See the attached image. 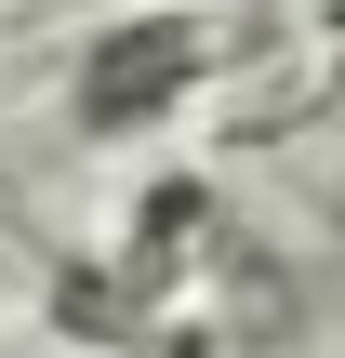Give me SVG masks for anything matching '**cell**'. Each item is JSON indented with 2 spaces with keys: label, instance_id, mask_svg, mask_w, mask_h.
<instances>
[{
  "label": "cell",
  "instance_id": "2",
  "mask_svg": "<svg viewBox=\"0 0 345 358\" xmlns=\"http://www.w3.org/2000/svg\"><path fill=\"white\" fill-rule=\"evenodd\" d=\"M199 239H213V186H199V173H160V186L133 199V239H120V292H133V306H160V292L199 266Z\"/></svg>",
  "mask_w": 345,
  "mask_h": 358
},
{
  "label": "cell",
  "instance_id": "4",
  "mask_svg": "<svg viewBox=\"0 0 345 358\" xmlns=\"http://www.w3.org/2000/svg\"><path fill=\"white\" fill-rule=\"evenodd\" d=\"M133 358H226V332H213V319H146Z\"/></svg>",
  "mask_w": 345,
  "mask_h": 358
},
{
  "label": "cell",
  "instance_id": "3",
  "mask_svg": "<svg viewBox=\"0 0 345 358\" xmlns=\"http://www.w3.org/2000/svg\"><path fill=\"white\" fill-rule=\"evenodd\" d=\"M53 332L93 345V358H133L146 345V306L120 292V266H66V279H53Z\"/></svg>",
  "mask_w": 345,
  "mask_h": 358
},
{
  "label": "cell",
  "instance_id": "1",
  "mask_svg": "<svg viewBox=\"0 0 345 358\" xmlns=\"http://www.w3.org/2000/svg\"><path fill=\"white\" fill-rule=\"evenodd\" d=\"M226 53H239V27H226L213 0H133V13H106V27L66 53V133H80V146H133V133L186 120V106L226 80Z\"/></svg>",
  "mask_w": 345,
  "mask_h": 358
},
{
  "label": "cell",
  "instance_id": "5",
  "mask_svg": "<svg viewBox=\"0 0 345 358\" xmlns=\"http://www.w3.org/2000/svg\"><path fill=\"white\" fill-rule=\"evenodd\" d=\"M0 306H13V292H0Z\"/></svg>",
  "mask_w": 345,
  "mask_h": 358
}]
</instances>
